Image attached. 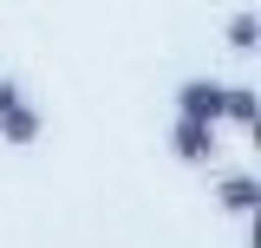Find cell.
Returning a JSON list of instances; mask_svg holds the SVG:
<instances>
[{
	"label": "cell",
	"instance_id": "6da1fadb",
	"mask_svg": "<svg viewBox=\"0 0 261 248\" xmlns=\"http://www.w3.org/2000/svg\"><path fill=\"white\" fill-rule=\"evenodd\" d=\"M209 151H216V124H202V118L183 111V124H176V157H183V163H202Z\"/></svg>",
	"mask_w": 261,
	"mask_h": 248
},
{
	"label": "cell",
	"instance_id": "7a4b0ae2",
	"mask_svg": "<svg viewBox=\"0 0 261 248\" xmlns=\"http://www.w3.org/2000/svg\"><path fill=\"white\" fill-rule=\"evenodd\" d=\"M0 137H7V144H33V137H39V111L20 105V98H7V105H0Z\"/></svg>",
	"mask_w": 261,
	"mask_h": 248
},
{
	"label": "cell",
	"instance_id": "3957f363",
	"mask_svg": "<svg viewBox=\"0 0 261 248\" xmlns=\"http://www.w3.org/2000/svg\"><path fill=\"white\" fill-rule=\"evenodd\" d=\"M222 105H228V85H183V111L202 124H216L222 118Z\"/></svg>",
	"mask_w": 261,
	"mask_h": 248
},
{
	"label": "cell",
	"instance_id": "277c9868",
	"mask_svg": "<svg viewBox=\"0 0 261 248\" xmlns=\"http://www.w3.org/2000/svg\"><path fill=\"white\" fill-rule=\"evenodd\" d=\"M222 203H228V209H235V216H248V209H255V203H261V189H255V177H228V183H222Z\"/></svg>",
	"mask_w": 261,
	"mask_h": 248
},
{
	"label": "cell",
	"instance_id": "5b68a950",
	"mask_svg": "<svg viewBox=\"0 0 261 248\" xmlns=\"http://www.w3.org/2000/svg\"><path fill=\"white\" fill-rule=\"evenodd\" d=\"M222 118H235V124H255V92L228 85V105H222Z\"/></svg>",
	"mask_w": 261,
	"mask_h": 248
},
{
	"label": "cell",
	"instance_id": "8992f818",
	"mask_svg": "<svg viewBox=\"0 0 261 248\" xmlns=\"http://www.w3.org/2000/svg\"><path fill=\"white\" fill-rule=\"evenodd\" d=\"M228 39H235V46H255V20H248V13H242V20H235V27H228Z\"/></svg>",
	"mask_w": 261,
	"mask_h": 248
}]
</instances>
